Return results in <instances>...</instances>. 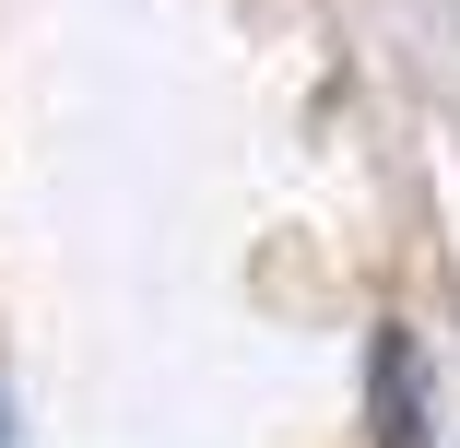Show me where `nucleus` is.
Returning a JSON list of instances; mask_svg holds the SVG:
<instances>
[{"mask_svg":"<svg viewBox=\"0 0 460 448\" xmlns=\"http://www.w3.org/2000/svg\"><path fill=\"white\" fill-rule=\"evenodd\" d=\"M366 436L378 448H437V401H425V354L402 319H378V342H366Z\"/></svg>","mask_w":460,"mask_h":448,"instance_id":"1","label":"nucleus"},{"mask_svg":"<svg viewBox=\"0 0 460 448\" xmlns=\"http://www.w3.org/2000/svg\"><path fill=\"white\" fill-rule=\"evenodd\" d=\"M0 448H24V413H13V366H0Z\"/></svg>","mask_w":460,"mask_h":448,"instance_id":"2","label":"nucleus"}]
</instances>
